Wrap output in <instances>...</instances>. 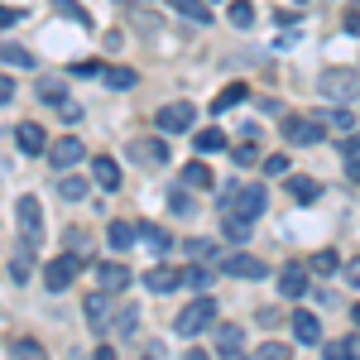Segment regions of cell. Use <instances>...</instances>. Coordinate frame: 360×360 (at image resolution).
<instances>
[{"label":"cell","instance_id":"51","mask_svg":"<svg viewBox=\"0 0 360 360\" xmlns=\"http://www.w3.org/2000/svg\"><path fill=\"white\" fill-rule=\"evenodd\" d=\"M183 360H212V356H207V351H188Z\"/></svg>","mask_w":360,"mask_h":360},{"label":"cell","instance_id":"34","mask_svg":"<svg viewBox=\"0 0 360 360\" xmlns=\"http://www.w3.org/2000/svg\"><path fill=\"white\" fill-rule=\"evenodd\" d=\"M58 193L68 197V202H77V197H86V178H63V183H58Z\"/></svg>","mask_w":360,"mask_h":360},{"label":"cell","instance_id":"12","mask_svg":"<svg viewBox=\"0 0 360 360\" xmlns=\"http://www.w3.org/2000/svg\"><path fill=\"white\" fill-rule=\"evenodd\" d=\"M91 178H96L106 193H115V188H120V168H115L111 154H96V159H91Z\"/></svg>","mask_w":360,"mask_h":360},{"label":"cell","instance_id":"53","mask_svg":"<svg viewBox=\"0 0 360 360\" xmlns=\"http://www.w3.org/2000/svg\"><path fill=\"white\" fill-rule=\"evenodd\" d=\"M144 360H164V351H149V356H144Z\"/></svg>","mask_w":360,"mask_h":360},{"label":"cell","instance_id":"13","mask_svg":"<svg viewBox=\"0 0 360 360\" xmlns=\"http://www.w3.org/2000/svg\"><path fill=\"white\" fill-rule=\"evenodd\" d=\"M293 336H298L303 346H322V322H317L312 312H293Z\"/></svg>","mask_w":360,"mask_h":360},{"label":"cell","instance_id":"18","mask_svg":"<svg viewBox=\"0 0 360 360\" xmlns=\"http://www.w3.org/2000/svg\"><path fill=\"white\" fill-rule=\"evenodd\" d=\"M15 139H20V149H25V154H44V139H49V135H44L34 120H25V125L15 130Z\"/></svg>","mask_w":360,"mask_h":360},{"label":"cell","instance_id":"45","mask_svg":"<svg viewBox=\"0 0 360 360\" xmlns=\"http://www.w3.org/2000/svg\"><path fill=\"white\" fill-rule=\"evenodd\" d=\"M72 72H77V77H101V68H96V63H72Z\"/></svg>","mask_w":360,"mask_h":360},{"label":"cell","instance_id":"31","mask_svg":"<svg viewBox=\"0 0 360 360\" xmlns=\"http://www.w3.org/2000/svg\"><path fill=\"white\" fill-rule=\"evenodd\" d=\"M139 236H144V240H149L154 250H168V245H173V240H168V231H164V226H139Z\"/></svg>","mask_w":360,"mask_h":360},{"label":"cell","instance_id":"1","mask_svg":"<svg viewBox=\"0 0 360 360\" xmlns=\"http://www.w3.org/2000/svg\"><path fill=\"white\" fill-rule=\"evenodd\" d=\"M317 91L327 101H351V96H360V72H351V68H327L317 77Z\"/></svg>","mask_w":360,"mask_h":360},{"label":"cell","instance_id":"6","mask_svg":"<svg viewBox=\"0 0 360 360\" xmlns=\"http://www.w3.org/2000/svg\"><path fill=\"white\" fill-rule=\"evenodd\" d=\"M283 139L288 144H317L322 139V115H283Z\"/></svg>","mask_w":360,"mask_h":360},{"label":"cell","instance_id":"2","mask_svg":"<svg viewBox=\"0 0 360 360\" xmlns=\"http://www.w3.org/2000/svg\"><path fill=\"white\" fill-rule=\"evenodd\" d=\"M212 322H217V298H197V303H188L183 312H178L173 332L178 336H197V332H207Z\"/></svg>","mask_w":360,"mask_h":360},{"label":"cell","instance_id":"30","mask_svg":"<svg viewBox=\"0 0 360 360\" xmlns=\"http://www.w3.org/2000/svg\"><path fill=\"white\" fill-rule=\"evenodd\" d=\"M29 250H34V245H29V240H25V245L15 250V264H10V269H15V278H20V283H25V278H29V269H34V264H29Z\"/></svg>","mask_w":360,"mask_h":360},{"label":"cell","instance_id":"36","mask_svg":"<svg viewBox=\"0 0 360 360\" xmlns=\"http://www.w3.org/2000/svg\"><path fill=\"white\" fill-rule=\"evenodd\" d=\"M322 356H327V360H356V356H351V341H327Z\"/></svg>","mask_w":360,"mask_h":360},{"label":"cell","instance_id":"24","mask_svg":"<svg viewBox=\"0 0 360 360\" xmlns=\"http://www.w3.org/2000/svg\"><path fill=\"white\" fill-rule=\"evenodd\" d=\"M336 269H341L336 250H317V255H312V274H336Z\"/></svg>","mask_w":360,"mask_h":360},{"label":"cell","instance_id":"21","mask_svg":"<svg viewBox=\"0 0 360 360\" xmlns=\"http://www.w3.org/2000/svg\"><path fill=\"white\" fill-rule=\"evenodd\" d=\"M226 15H231V25H236V29L255 25V5H250V0H231V10H226Z\"/></svg>","mask_w":360,"mask_h":360},{"label":"cell","instance_id":"15","mask_svg":"<svg viewBox=\"0 0 360 360\" xmlns=\"http://www.w3.org/2000/svg\"><path fill=\"white\" fill-rule=\"evenodd\" d=\"M96 278H101V288H111V293H125V288H130V269H125V264H101Z\"/></svg>","mask_w":360,"mask_h":360},{"label":"cell","instance_id":"25","mask_svg":"<svg viewBox=\"0 0 360 360\" xmlns=\"http://www.w3.org/2000/svg\"><path fill=\"white\" fill-rule=\"evenodd\" d=\"M236 101H245V86L236 82V86H226L221 96H217V101H212V111L221 115V111H231V106H236Z\"/></svg>","mask_w":360,"mask_h":360},{"label":"cell","instance_id":"22","mask_svg":"<svg viewBox=\"0 0 360 360\" xmlns=\"http://www.w3.org/2000/svg\"><path fill=\"white\" fill-rule=\"evenodd\" d=\"M288 193L298 197V202H312V197L322 193V188H317L312 178H303V173H293V178H288Z\"/></svg>","mask_w":360,"mask_h":360},{"label":"cell","instance_id":"5","mask_svg":"<svg viewBox=\"0 0 360 360\" xmlns=\"http://www.w3.org/2000/svg\"><path fill=\"white\" fill-rule=\"evenodd\" d=\"M193 120H197L193 101H168V106H159V130H164V135H183V130H193Z\"/></svg>","mask_w":360,"mask_h":360},{"label":"cell","instance_id":"16","mask_svg":"<svg viewBox=\"0 0 360 360\" xmlns=\"http://www.w3.org/2000/svg\"><path fill=\"white\" fill-rule=\"evenodd\" d=\"M135 236H139V226H130V221H111L106 226V240H111V250H120V255L135 245Z\"/></svg>","mask_w":360,"mask_h":360},{"label":"cell","instance_id":"32","mask_svg":"<svg viewBox=\"0 0 360 360\" xmlns=\"http://www.w3.org/2000/svg\"><path fill=\"white\" fill-rule=\"evenodd\" d=\"M245 236H250V221L231 212V217H226V240H245Z\"/></svg>","mask_w":360,"mask_h":360},{"label":"cell","instance_id":"35","mask_svg":"<svg viewBox=\"0 0 360 360\" xmlns=\"http://www.w3.org/2000/svg\"><path fill=\"white\" fill-rule=\"evenodd\" d=\"M255 360H293V351L283 346V341H269V346H259V356Z\"/></svg>","mask_w":360,"mask_h":360},{"label":"cell","instance_id":"47","mask_svg":"<svg viewBox=\"0 0 360 360\" xmlns=\"http://www.w3.org/2000/svg\"><path fill=\"white\" fill-rule=\"evenodd\" d=\"M341 149H346V154H360V130H356V135H346V139H341Z\"/></svg>","mask_w":360,"mask_h":360},{"label":"cell","instance_id":"33","mask_svg":"<svg viewBox=\"0 0 360 360\" xmlns=\"http://www.w3.org/2000/svg\"><path fill=\"white\" fill-rule=\"evenodd\" d=\"M101 77L111 86H135V72H130V68H101Z\"/></svg>","mask_w":360,"mask_h":360},{"label":"cell","instance_id":"7","mask_svg":"<svg viewBox=\"0 0 360 360\" xmlns=\"http://www.w3.org/2000/svg\"><path fill=\"white\" fill-rule=\"evenodd\" d=\"M264 202H269L264 188H259V183H245V188H236V193H231V212H236V217H245V221H255V217H264Z\"/></svg>","mask_w":360,"mask_h":360},{"label":"cell","instance_id":"42","mask_svg":"<svg viewBox=\"0 0 360 360\" xmlns=\"http://www.w3.org/2000/svg\"><path fill=\"white\" fill-rule=\"evenodd\" d=\"M264 173H269V178H274V173H288V159H283V154H274V159H264Z\"/></svg>","mask_w":360,"mask_h":360},{"label":"cell","instance_id":"41","mask_svg":"<svg viewBox=\"0 0 360 360\" xmlns=\"http://www.w3.org/2000/svg\"><path fill=\"white\" fill-rule=\"evenodd\" d=\"M139 322V312L135 307H125V312H120V322H115V327H120V336H130V327H135Z\"/></svg>","mask_w":360,"mask_h":360},{"label":"cell","instance_id":"14","mask_svg":"<svg viewBox=\"0 0 360 360\" xmlns=\"http://www.w3.org/2000/svg\"><path fill=\"white\" fill-rule=\"evenodd\" d=\"M86 317H91V327H106V317H111V288L86 293Z\"/></svg>","mask_w":360,"mask_h":360},{"label":"cell","instance_id":"29","mask_svg":"<svg viewBox=\"0 0 360 360\" xmlns=\"http://www.w3.org/2000/svg\"><path fill=\"white\" fill-rule=\"evenodd\" d=\"M53 10H58V15H68V20H77V25H91V20H86V10L77 5V0H53Z\"/></svg>","mask_w":360,"mask_h":360},{"label":"cell","instance_id":"46","mask_svg":"<svg viewBox=\"0 0 360 360\" xmlns=\"http://www.w3.org/2000/svg\"><path fill=\"white\" fill-rule=\"evenodd\" d=\"M346 278H351V288H360V255L351 259V264H346Z\"/></svg>","mask_w":360,"mask_h":360},{"label":"cell","instance_id":"9","mask_svg":"<svg viewBox=\"0 0 360 360\" xmlns=\"http://www.w3.org/2000/svg\"><path fill=\"white\" fill-rule=\"evenodd\" d=\"M77 159H82V139H53V144H49V164L53 168H72L77 164Z\"/></svg>","mask_w":360,"mask_h":360},{"label":"cell","instance_id":"44","mask_svg":"<svg viewBox=\"0 0 360 360\" xmlns=\"http://www.w3.org/2000/svg\"><path fill=\"white\" fill-rule=\"evenodd\" d=\"M346 34H360V10H346V20H341Z\"/></svg>","mask_w":360,"mask_h":360},{"label":"cell","instance_id":"4","mask_svg":"<svg viewBox=\"0 0 360 360\" xmlns=\"http://www.w3.org/2000/svg\"><path fill=\"white\" fill-rule=\"evenodd\" d=\"M15 217H20V240L39 245L44 240V207H39V197H20L15 202Z\"/></svg>","mask_w":360,"mask_h":360},{"label":"cell","instance_id":"10","mask_svg":"<svg viewBox=\"0 0 360 360\" xmlns=\"http://www.w3.org/2000/svg\"><path fill=\"white\" fill-rule=\"evenodd\" d=\"M178 283H183V274H178V269H168V264H154V269L144 274V288H149V293H173Z\"/></svg>","mask_w":360,"mask_h":360},{"label":"cell","instance_id":"20","mask_svg":"<svg viewBox=\"0 0 360 360\" xmlns=\"http://www.w3.org/2000/svg\"><path fill=\"white\" fill-rule=\"evenodd\" d=\"M130 154H135V159H144V164H168L164 139H159V144H130Z\"/></svg>","mask_w":360,"mask_h":360},{"label":"cell","instance_id":"3","mask_svg":"<svg viewBox=\"0 0 360 360\" xmlns=\"http://www.w3.org/2000/svg\"><path fill=\"white\" fill-rule=\"evenodd\" d=\"M82 264H86L82 255H58V259H49V264H44V288H49V293H63L72 278L82 274Z\"/></svg>","mask_w":360,"mask_h":360},{"label":"cell","instance_id":"40","mask_svg":"<svg viewBox=\"0 0 360 360\" xmlns=\"http://www.w3.org/2000/svg\"><path fill=\"white\" fill-rule=\"evenodd\" d=\"M188 255H197V259H212V255H217V245H212V240H193V245H188Z\"/></svg>","mask_w":360,"mask_h":360},{"label":"cell","instance_id":"17","mask_svg":"<svg viewBox=\"0 0 360 360\" xmlns=\"http://www.w3.org/2000/svg\"><path fill=\"white\" fill-rule=\"evenodd\" d=\"M183 183H188V188H197V193H212V188H217L212 168H207V164H197V159H193L188 168H183Z\"/></svg>","mask_w":360,"mask_h":360},{"label":"cell","instance_id":"38","mask_svg":"<svg viewBox=\"0 0 360 360\" xmlns=\"http://www.w3.org/2000/svg\"><path fill=\"white\" fill-rule=\"evenodd\" d=\"M322 125H336V130L351 135V111H327V115H322Z\"/></svg>","mask_w":360,"mask_h":360},{"label":"cell","instance_id":"11","mask_svg":"<svg viewBox=\"0 0 360 360\" xmlns=\"http://www.w3.org/2000/svg\"><path fill=\"white\" fill-rule=\"evenodd\" d=\"M278 293H283V298H303L307 293V269H298V264L278 269Z\"/></svg>","mask_w":360,"mask_h":360},{"label":"cell","instance_id":"27","mask_svg":"<svg viewBox=\"0 0 360 360\" xmlns=\"http://www.w3.org/2000/svg\"><path fill=\"white\" fill-rule=\"evenodd\" d=\"M39 101H53L58 111H63V101H68V96H63V82H53V77H49V82H39Z\"/></svg>","mask_w":360,"mask_h":360},{"label":"cell","instance_id":"49","mask_svg":"<svg viewBox=\"0 0 360 360\" xmlns=\"http://www.w3.org/2000/svg\"><path fill=\"white\" fill-rule=\"evenodd\" d=\"M96 360H115V351H111V346H101V351H96Z\"/></svg>","mask_w":360,"mask_h":360},{"label":"cell","instance_id":"50","mask_svg":"<svg viewBox=\"0 0 360 360\" xmlns=\"http://www.w3.org/2000/svg\"><path fill=\"white\" fill-rule=\"evenodd\" d=\"M351 356H356V360H360V332H356V336H351Z\"/></svg>","mask_w":360,"mask_h":360},{"label":"cell","instance_id":"8","mask_svg":"<svg viewBox=\"0 0 360 360\" xmlns=\"http://www.w3.org/2000/svg\"><path fill=\"white\" fill-rule=\"evenodd\" d=\"M221 269L231 278H264V274H269V264H264V259H255V255H226Z\"/></svg>","mask_w":360,"mask_h":360},{"label":"cell","instance_id":"28","mask_svg":"<svg viewBox=\"0 0 360 360\" xmlns=\"http://www.w3.org/2000/svg\"><path fill=\"white\" fill-rule=\"evenodd\" d=\"M217 341H221V351H240L245 332H240V327H217Z\"/></svg>","mask_w":360,"mask_h":360},{"label":"cell","instance_id":"39","mask_svg":"<svg viewBox=\"0 0 360 360\" xmlns=\"http://www.w3.org/2000/svg\"><path fill=\"white\" fill-rule=\"evenodd\" d=\"M15 360H44V351L34 341H15Z\"/></svg>","mask_w":360,"mask_h":360},{"label":"cell","instance_id":"26","mask_svg":"<svg viewBox=\"0 0 360 360\" xmlns=\"http://www.w3.org/2000/svg\"><path fill=\"white\" fill-rule=\"evenodd\" d=\"M193 144L202 149V154H217V149H226V135H221V130H202Z\"/></svg>","mask_w":360,"mask_h":360},{"label":"cell","instance_id":"23","mask_svg":"<svg viewBox=\"0 0 360 360\" xmlns=\"http://www.w3.org/2000/svg\"><path fill=\"white\" fill-rule=\"evenodd\" d=\"M0 63H10V68H34L29 49H15V44H0Z\"/></svg>","mask_w":360,"mask_h":360},{"label":"cell","instance_id":"37","mask_svg":"<svg viewBox=\"0 0 360 360\" xmlns=\"http://www.w3.org/2000/svg\"><path fill=\"white\" fill-rule=\"evenodd\" d=\"M183 283H193V288H207V283H212V269H202V259H197L193 269L183 274Z\"/></svg>","mask_w":360,"mask_h":360},{"label":"cell","instance_id":"19","mask_svg":"<svg viewBox=\"0 0 360 360\" xmlns=\"http://www.w3.org/2000/svg\"><path fill=\"white\" fill-rule=\"evenodd\" d=\"M173 5H178V10H183L193 25H212V10H207L212 0H173Z\"/></svg>","mask_w":360,"mask_h":360},{"label":"cell","instance_id":"43","mask_svg":"<svg viewBox=\"0 0 360 360\" xmlns=\"http://www.w3.org/2000/svg\"><path fill=\"white\" fill-rule=\"evenodd\" d=\"M20 20H25V10H5V5H0V29H5V25H20Z\"/></svg>","mask_w":360,"mask_h":360},{"label":"cell","instance_id":"52","mask_svg":"<svg viewBox=\"0 0 360 360\" xmlns=\"http://www.w3.org/2000/svg\"><path fill=\"white\" fill-rule=\"evenodd\" d=\"M226 360H245V356H240V351H226Z\"/></svg>","mask_w":360,"mask_h":360},{"label":"cell","instance_id":"48","mask_svg":"<svg viewBox=\"0 0 360 360\" xmlns=\"http://www.w3.org/2000/svg\"><path fill=\"white\" fill-rule=\"evenodd\" d=\"M15 96V86H10V77H0V101H10Z\"/></svg>","mask_w":360,"mask_h":360}]
</instances>
